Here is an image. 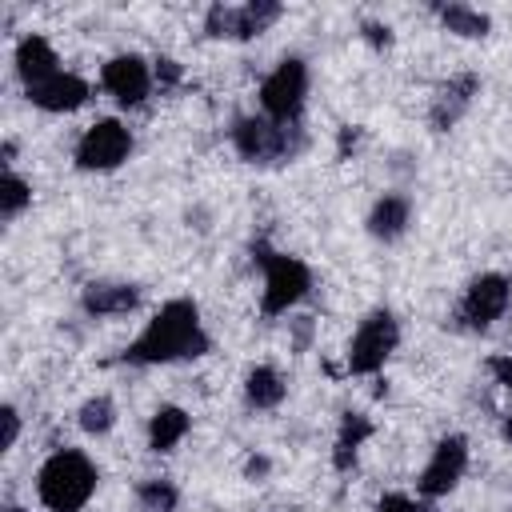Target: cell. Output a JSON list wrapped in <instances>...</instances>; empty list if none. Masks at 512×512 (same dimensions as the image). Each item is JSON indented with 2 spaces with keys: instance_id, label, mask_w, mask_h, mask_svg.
Wrapping results in <instances>:
<instances>
[{
  "instance_id": "6da1fadb",
  "label": "cell",
  "mask_w": 512,
  "mask_h": 512,
  "mask_svg": "<svg viewBox=\"0 0 512 512\" xmlns=\"http://www.w3.org/2000/svg\"><path fill=\"white\" fill-rule=\"evenodd\" d=\"M208 352V336L200 328V312L192 300H168L148 328L140 332V340L128 348L132 364H168V360H184V356H200Z\"/></svg>"
},
{
  "instance_id": "7a4b0ae2",
  "label": "cell",
  "mask_w": 512,
  "mask_h": 512,
  "mask_svg": "<svg viewBox=\"0 0 512 512\" xmlns=\"http://www.w3.org/2000/svg\"><path fill=\"white\" fill-rule=\"evenodd\" d=\"M36 488H40L44 508H52V512H80L88 504L92 488H96V468H92V460L84 452L64 448V452L44 460Z\"/></svg>"
},
{
  "instance_id": "3957f363",
  "label": "cell",
  "mask_w": 512,
  "mask_h": 512,
  "mask_svg": "<svg viewBox=\"0 0 512 512\" xmlns=\"http://www.w3.org/2000/svg\"><path fill=\"white\" fill-rule=\"evenodd\" d=\"M304 92H308V72H304V60H284L260 88V104L264 112L276 120V124H292L304 108Z\"/></svg>"
},
{
  "instance_id": "277c9868",
  "label": "cell",
  "mask_w": 512,
  "mask_h": 512,
  "mask_svg": "<svg viewBox=\"0 0 512 512\" xmlns=\"http://www.w3.org/2000/svg\"><path fill=\"white\" fill-rule=\"evenodd\" d=\"M396 340H400V328H396L392 312H372V316L356 328V336H352V344H348V368L360 372V376L384 368V360L392 356Z\"/></svg>"
},
{
  "instance_id": "5b68a950",
  "label": "cell",
  "mask_w": 512,
  "mask_h": 512,
  "mask_svg": "<svg viewBox=\"0 0 512 512\" xmlns=\"http://www.w3.org/2000/svg\"><path fill=\"white\" fill-rule=\"evenodd\" d=\"M128 152H132L128 128H124L120 120H96V124L80 136V144H76V164L88 168V172H108V168H116Z\"/></svg>"
},
{
  "instance_id": "8992f818",
  "label": "cell",
  "mask_w": 512,
  "mask_h": 512,
  "mask_svg": "<svg viewBox=\"0 0 512 512\" xmlns=\"http://www.w3.org/2000/svg\"><path fill=\"white\" fill-rule=\"evenodd\" d=\"M264 260V312H288L308 292V268L292 256H260Z\"/></svg>"
},
{
  "instance_id": "52a82bcc",
  "label": "cell",
  "mask_w": 512,
  "mask_h": 512,
  "mask_svg": "<svg viewBox=\"0 0 512 512\" xmlns=\"http://www.w3.org/2000/svg\"><path fill=\"white\" fill-rule=\"evenodd\" d=\"M464 464H468V444L464 436H444L428 460V468L420 472V492L424 496H444L456 488V480L464 476Z\"/></svg>"
},
{
  "instance_id": "ba28073f",
  "label": "cell",
  "mask_w": 512,
  "mask_h": 512,
  "mask_svg": "<svg viewBox=\"0 0 512 512\" xmlns=\"http://www.w3.org/2000/svg\"><path fill=\"white\" fill-rule=\"evenodd\" d=\"M232 140H236L240 156H248V160H276V156L288 152V132L280 124H268V120H256V116L236 120Z\"/></svg>"
},
{
  "instance_id": "9c48e42d",
  "label": "cell",
  "mask_w": 512,
  "mask_h": 512,
  "mask_svg": "<svg viewBox=\"0 0 512 512\" xmlns=\"http://www.w3.org/2000/svg\"><path fill=\"white\" fill-rule=\"evenodd\" d=\"M100 80H104V88L120 104H140L148 96V88H152V72H148V64L140 56H116V60H108Z\"/></svg>"
},
{
  "instance_id": "30bf717a",
  "label": "cell",
  "mask_w": 512,
  "mask_h": 512,
  "mask_svg": "<svg viewBox=\"0 0 512 512\" xmlns=\"http://www.w3.org/2000/svg\"><path fill=\"white\" fill-rule=\"evenodd\" d=\"M504 308H508V280H504V276L488 272V276L472 280V288H468V296H464V320H468L472 328L492 324L496 316H504Z\"/></svg>"
},
{
  "instance_id": "8fae6325",
  "label": "cell",
  "mask_w": 512,
  "mask_h": 512,
  "mask_svg": "<svg viewBox=\"0 0 512 512\" xmlns=\"http://www.w3.org/2000/svg\"><path fill=\"white\" fill-rule=\"evenodd\" d=\"M28 100L40 104V108H48V112H72V108H80L88 100V84L80 76H72V72H56V76L32 84L28 88Z\"/></svg>"
},
{
  "instance_id": "7c38bea8",
  "label": "cell",
  "mask_w": 512,
  "mask_h": 512,
  "mask_svg": "<svg viewBox=\"0 0 512 512\" xmlns=\"http://www.w3.org/2000/svg\"><path fill=\"white\" fill-rule=\"evenodd\" d=\"M16 72L24 76L28 88L40 84V80H48V76H56L60 68H56V52H52V44H48L44 36H24L20 48H16Z\"/></svg>"
},
{
  "instance_id": "4fadbf2b",
  "label": "cell",
  "mask_w": 512,
  "mask_h": 512,
  "mask_svg": "<svg viewBox=\"0 0 512 512\" xmlns=\"http://www.w3.org/2000/svg\"><path fill=\"white\" fill-rule=\"evenodd\" d=\"M472 92H476V76H460V80H448V84L440 88L436 104H432V124H436V128H448V124H456V116L468 108Z\"/></svg>"
},
{
  "instance_id": "5bb4252c",
  "label": "cell",
  "mask_w": 512,
  "mask_h": 512,
  "mask_svg": "<svg viewBox=\"0 0 512 512\" xmlns=\"http://www.w3.org/2000/svg\"><path fill=\"white\" fill-rule=\"evenodd\" d=\"M84 308L96 312V316L128 312V308H136V288L132 284H92L84 292Z\"/></svg>"
},
{
  "instance_id": "9a60e30c",
  "label": "cell",
  "mask_w": 512,
  "mask_h": 512,
  "mask_svg": "<svg viewBox=\"0 0 512 512\" xmlns=\"http://www.w3.org/2000/svg\"><path fill=\"white\" fill-rule=\"evenodd\" d=\"M404 224H408V200H404V196H384V200H376V208H372V216H368V232H372V236L396 240V236L404 232Z\"/></svg>"
},
{
  "instance_id": "2e32d148",
  "label": "cell",
  "mask_w": 512,
  "mask_h": 512,
  "mask_svg": "<svg viewBox=\"0 0 512 512\" xmlns=\"http://www.w3.org/2000/svg\"><path fill=\"white\" fill-rule=\"evenodd\" d=\"M184 432H188V416H184V408H160L156 416H152V424H148V444L156 448V452H168V448H176L180 440H184Z\"/></svg>"
},
{
  "instance_id": "e0dca14e",
  "label": "cell",
  "mask_w": 512,
  "mask_h": 512,
  "mask_svg": "<svg viewBox=\"0 0 512 512\" xmlns=\"http://www.w3.org/2000/svg\"><path fill=\"white\" fill-rule=\"evenodd\" d=\"M244 392L256 408H276L284 400V380L276 376V368H252L244 380Z\"/></svg>"
},
{
  "instance_id": "ac0fdd59",
  "label": "cell",
  "mask_w": 512,
  "mask_h": 512,
  "mask_svg": "<svg viewBox=\"0 0 512 512\" xmlns=\"http://www.w3.org/2000/svg\"><path fill=\"white\" fill-rule=\"evenodd\" d=\"M368 432H372L368 416H356V412L344 416V424H340V440H336V468H348V464L356 460V448L364 444Z\"/></svg>"
},
{
  "instance_id": "d6986e66",
  "label": "cell",
  "mask_w": 512,
  "mask_h": 512,
  "mask_svg": "<svg viewBox=\"0 0 512 512\" xmlns=\"http://www.w3.org/2000/svg\"><path fill=\"white\" fill-rule=\"evenodd\" d=\"M440 20L448 24V32H460V36H484L488 32V16L468 8V4H448L440 8Z\"/></svg>"
},
{
  "instance_id": "ffe728a7",
  "label": "cell",
  "mask_w": 512,
  "mask_h": 512,
  "mask_svg": "<svg viewBox=\"0 0 512 512\" xmlns=\"http://www.w3.org/2000/svg\"><path fill=\"white\" fill-rule=\"evenodd\" d=\"M280 16V4H268V0H256V4H244L240 8V40L248 36H260L272 20Z\"/></svg>"
},
{
  "instance_id": "44dd1931",
  "label": "cell",
  "mask_w": 512,
  "mask_h": 512,
  "mask_svg": "<svg viewBox=\"0 0 512 512\" xmlns=\"http://www.w3.org/2000/svg\"><path fill=\"white\" fill-rule=\"evenodd\" d=\"M112 420H116V408H112V400L108 396H96V400H88L84 408H80V428L84 432H108L112 428Z\"/></svg>"
},
{
  "instance_id": "7402d4cb",
  "label": "cell",
  "mask_w": 512,
  "mask_h": 512,
  "mask_svg": "<svg viewBox=\"0 0 512 512\" xmlns=\"http://www.w3.org/2000/svg\"><path fill=\"white\" fill-rule=\"evenodd\" d=\"M32 200V192H28V184L20 180V176H12V172H4V180H0V212L12 220L24 204Z\"/></svg>"
},
{
  "instance_id": "603a6c76",
  "label": "cell",
  "mask_w": 512,
  "mask_h": 512,
  "mask_svg": "<svg viewBox=\"0 0 512 512\" xmlns=\"http://www.w3.org/2000/svg\"><path fill=\"white\" fill-rule=\"evenodd\" d=\"M208 32H212V36H232V40H240V8L216 4V8L208 12Z\"/></svg>"
},
{
  "instance_id": "cb8c5ba5",
  "label": "cell",
  "mask_w": 512,
  "mask_h": 512,
  "mask_svg": "<svg viewBox=\"0 0 512 512\" xmlns=\"http://www.w3.org/2000/svg\"><path fill=\"white\" fill-rule=\"evenodd\" d=\"M140 500H144L152 512H168V508L176 504V492H172L168 484H144V488H140Z\"/></svg>"
},
{
  "instance_id": "d4e9b609",
  "label": "cell",
  "mask_w": 512,
  "mask_h": 512,
  "mask_svg": "<svg viewBox=\"0 0 512 512\" xmlns=\"http://www.w3.org/2000/svg\"><path fill=\"white\" fill-rule=\"evenodd\" d=\"M380 512H420V504L412 496H400V492H388L380 500Z\"/></svg>"
},
{
  "instance_id": "484cf974",
  "label": "cell",
  "mask_w": 512,
  "mask_h": 512,
  "mask_svg": "<svg viewBox=\"0 0 512 512\" xmlns=\"http://www.w3.org/2000/svg\"><path fill=\"white\" fill-rule=\"evenodd\" d=\"M0 420H4V440H0V444H4V448H12V444H16V436H20V416H16V408H4V412H0Z\"/></svg>"
},
{
  "instance_id": "4316f807",
  "label": "cell",
  "mask_w": 512,
  "mask_h": 512,
  "mask_svg": "<svg viewBox=\"0 0 512 512\" xmlns=\"http://www.w3.org/2000/svg\"><path fill=\"white\" fill-rule=\"evenodd\" d=\"M492 372H496V380H500V384H508V388H512V356L492 360Z\"/></svg>"
},
{
  "instance_id": "83f0119b",
  "label": "cell",
  "mask_w": 512,
  "mask_h": 512,
  "mask_svg": "<svg viewBox=\"0 0 512 512\" xmlns=\"http://www.w3.org/2000/svg\"><path fill=\"white\" fill-rule=\"evenodd\" d=\"M364 32H368V40H372V44H388V28H380V24H368Z\"/></svg>"
},
{
  "instance_id": "f1b7e54d",
  "label": "cell",
  "mask_w": 512,
  "mask_h": 512,
  "mask_svg": "<svg viewBox=\"0 0 512 512\" xmlns=\"http://www.w3.org/2000/svg\"><path fill=\"white\" fill-rule=\"evenodd\" d=\"M164 80H180V68H176V60H160V68H156Z\"/></svg>"
},
{
  "instance_id": "f546056e",
  "label": "cell",
  "mask_w": 512,
  "mask_h": 512,
  "mask_svg": "<svg viewBox=\"0 0 512 512\" xmlns=\"http://www.w3.org/2000/svg\"><path fill=\"white\" fill-rule=\"evenodd\" d=\"M504 436H512V420H508V424H504Z\"/></svg>"
},
{
  "instance_id": "4dcf8cb0",
  "label": "cell",
  "mask_w": 512,
  "mask_h": 512,
  "mask_svg": "<svg viewBox=\"0 0 512 512\" xmlns=\"http://www.w3.org/2000/svg\"><path fill=\"white\" fill-rule=\"evenodd\" d=\"M8 512H20V508H8Z\"/></svg>"
}]
</instances>
